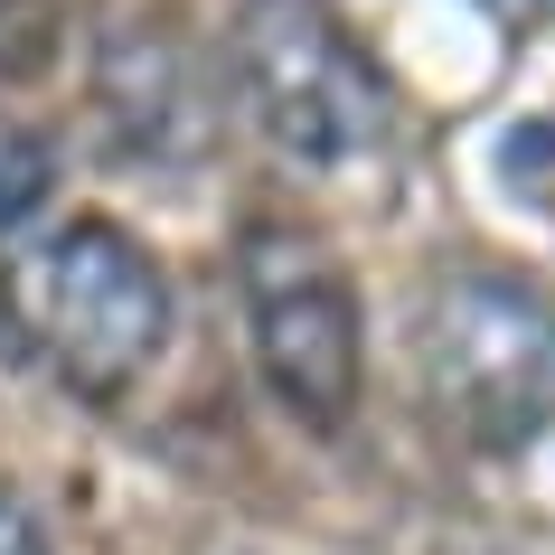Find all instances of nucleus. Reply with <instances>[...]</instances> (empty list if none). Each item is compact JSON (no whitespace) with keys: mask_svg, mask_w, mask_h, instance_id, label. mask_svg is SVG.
<instances>
[{"mask_svg":"<svg viewBox=\"0 0 555 555\" xmlns=\"http://www.w3.org/2000/svg\"><path fill=\"white\" fill-rule=\"evenodd\" d=\"M227 86L255 142L293 170H367L396 142V86L339 0H235L227 20Z\"/></svg>","mask_w":555,"mask_h":555,"instance_id":"f03ea898","label":"nucleus"},{"mask_svg":"<svg viewBox=\"0 0 555 555\" xmlns=\"http://www.w3.org/2000/svg\"><path fill=\"white\" fill-rule=\"evenodd\" d=\"M508 29H555V0H490Z\"/></svg>","mask_w":555,"mask_h":555,"instance_id":"1a4fd4ad","label":"nucleus"},{"mask_svg":"<svg viewBox=\"0 0 555 555\" xmlns=\"http://www.w3.org/2000/svg\"><path fill=\"white\" fill-rule=\"evenodd\" d=\"M0 555H57V537H48V518H38L29 499L0 480Z\"/></svg>","mask_w":555,"mask_h":555,"instance_id":"6e6552de","label":"nucleus"},{"mask_svg":"<svg viewBox=\"0 0 555 555\" xmlns=\"http://www.w3.org/2000/svg\"><path fill=\"white\" fill-rule=\"evenodd\" d=\"M179 293L122 217H38L0 245V339L76 405H122L170 358Z\"/></svg>","mask_w":555,"mask_h":555,"instance_id":"f257e3e1","label":"nucleus"},{"mask_svg":"<svg viewBox=\"0 0 555 555\" xmlns=\"http://www.w3.org/2000/svg\"><path fill=\"white\" fill-rule=\"evenodd\" d=\"M499 170H508V189H518L527 207H546V217H555V114L518 122V132L499 142Z\"/></svg>","mask_w":555,"mask_h":555,"instance_id":"423d86ee","label":"nucleus"},{"mask_svg":"<svg viewBox=\"0 0 555 555\" xmlns=\"http://www.w3.org/2000/svg\"><path fill=\"white\" fill-rule=\"evenodd\" d=\"M235 321L283 424L321 442L349 434L367 405V301L321 235L293 217H255L235 235Z\"/></svg>","mask_w":555,"mask_h":555,"instance_id":"20e7f679","label":"nucleus"},{"mask_svg":"<svg viewBox=\"0 0 555 555\" xmlns=\"http://www.w3.org/2000/svg\"><path fill=\"white\" fill-rule=\"evenodd\" d=\"M20 57H48V10L38 0H0V66H20Z\"/></svg>","mask_w":555,"mask_h":555,"instance_id":"0eeeda50","label":"nucleus"},{"mask_svg":"<svg viewBox=\"0 0 555 555\" xmlns=\"http://www.w3.org/2000/svg\"><path fill=\"white\" fill-rule=\"evenodd\" d=\"M414 386L452 442L527 452L555 434V293L527 273L452 263L414 301Z\"/></svg>","mask_w":555,"mask_h":555,"instance_id":"7ed1b4c3","label":"nucleus"},{"mask_svg":"<svg viewBox=\"0 0 555 555\" xmlns=\"http://www.w3.org/2000/svg\"><path fill=\"white\" fill-rule=\"evenodd\" d=\"M48 189H57V151L38 142L20 114H0V245H10L20 227H38Z\"/></svg>","mask_w":555,"mask_h":555,"instance_id":"39448f33","label":"nucleus"}]
</instances>
